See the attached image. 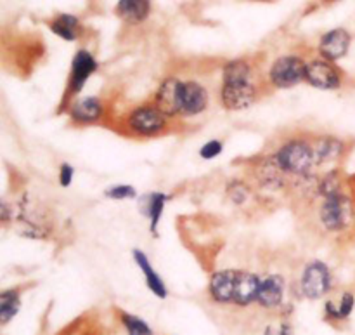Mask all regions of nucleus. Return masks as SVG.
Listing matches in <instances>:
<instances>
[{
  "instance_id": "obj_16",
  "label": "nucleus",
  "mask_w": 355,
  "mask_h": 335,
  "mask_svg": "<svg viewBox=\"0 0 355 335\" xmlns=\"http://www.w3.org/2000/svg\"><path fill=\"white\" fill-rule=\"evenodd\" d=\"M238 270L234 268H224L211 273L210 281H208V295L211 302L218 306L234 304V288Z\"/></svg>"
},
{
  "instance_id": "obj_10",
  "label": "nucleus",
  "mask_w": 355,
  "mask_h": 335,
  "mask_svg": "<svg viewBox=\"0 0 355 335\" xmlns=\"http://www.w3.org/2000/svg\"><path fill=\"white\" fill-rule=\"evenodd\" d=\"M253 181L259 184L260 190L270 191V193H277V191H284L290 186L293 181L284 174L279 163L272 156V153L266 156H260L255 163H253Z\"/></svg>"
},
{
  "instance_id": "obj_19",
  "label": "nucleus",
  "mask_w": 355,
  "mask_h": 335,
  "mask_svg": "<svg viewBox=\"0 0 355 335\" xmlns=\"http://www.w3.org/2000/svg\"><path fill=\"white\" fill-rule=\"evenodd\" d=\"M260 281H262V275L250 270H238L234 288V306H238V308H250V306L257 304Z\"/></svg>"
},
{
  "instance_id": "obj_14",
  "label": "nucleus",
  "mask_w": 355,
  "mask_h": 335,
  "mask_svg": "<svg viewBox=\"0 0 355 335\" xmlns=\"http://www.w3.org/2000/svg\"><path fill=\"white\" fill-rule=\"evenodd\" d=\"M286 292H288V284L284 275L281 273L262 275L257 306L266 309V311H276V309H281L284 306V301H286Z\"/></svg>"
},
{
  "instance_id": "obj_7",
  "label": "nucleus",
  "mask_w": 355,
  "mask_h": 335,
  "mask_svg": "<svg viewBox=\"0 0 355 335\" xmlns=\"http://www.w3.org/2000/svg\"><path fill=\"white\" fill-rule=\"evenodd\" d=\"M307 61L297 54H284L274 59L267 73V82L274 90H290L305 82Z\"/></svg>"
},
{
  "instance_id": "obj_22",
  "label": "nucleus",
  "mask_w": 355,
  "mask_h": 335,
  "mask_svg": "<svg viewBox=\"0 0 355 335\" xmlns=\"http://www.w3.org/2000/svg\"><path fill=\"white\" fill-rule=\"evenodd\" d=\"M23 299H21V288H6L0 292V325L6 327L19 315Z\"/></svg>"
},
{
  "instance_id": "obj_17",
  "label": "nucleus",
  "mask_w": 355,
  "mask_h": 335,
  "mask_svg": "<svg viewBox=\"0 0 355 335\" xmlns=\"http://www.w3.org/2000/svg\"><path fill=\"white\" fill-rule=\"evenodd\" d=\"M132 261H134L137 270L142 273V278H144V284L146 287H148V291L151 292L156 299H159V301L168 299L170 292H168V287H166V281L163 280L159 271L153 266L148 254H146L142 249H134L132 250Z\"/></svg>"
},
{
  "instance_id": "obj_11",
  "label": "nucleus",
  "mask_w": 355,
  "mask_h": 335,
  "mask_svg": "<svg viewBox=\"0 0 355 335\" xmlns=\"http://www.w3.org/2000/svg\"><path fill=\"white\" fill-rule=\"evenodd\" d=\"M210 108V90L198 80H182L180 89V118H196Z\"/></svg>"
},
{
  "instance_id": "obj_23",
  "label": "nucleus",
  "mask_w": 355,
  "mask_h": 335,
  "mask_svg": "<svg viewBox=\"0 0 355 335\" xmlns=\"http://www.w3.org/2000/svg\"><path fill=\"white\" fill-rule=\"evenodd\" d=\"M49 28L54 35L66 42H75L80 35V21L73 14H58L54 19L49 23Z\"/></svg>"
},
{
  "instance_id": "obj_1",
  "label": "nucleus",
  "mask_w": 355,
  "mask_h": 335,
  "mask_svg": "<svg viewBox=\"0 0 355 335\" xmlns=\"http://www.w3.org/2000/svg\"><path fill=\"white\" fill-rule=\"evenodd\" d=\"M260 87L257 85L253 66L246 59H232L222 68V85L218 103L225 111H246L259 101Z\"/></svg>"
},
{
  "instance_id": "obj_8",
  "label": "nucleus",
  "mask_w": 355,
  "mask_h": 335,
  "mask_svg": "<svg viewBox=\"0 0 355 335\" xmlns=\"http://www.w3.org/2000/svg\"><path fill=\"white\" fill-rule=\"evenodd\" d=\"M107 106L101 96H80L66 108L69 124L75 127H92L106 118Z\"/></svg>"
},
{
  "instance_id": "obj_20",
  "label": "nucleus",
  "mask_w": 355,
  "mask_h": 335,
  "mask_svg": "<svg viewBox=\"0 0 355 335\" xmlns=\"http://www.w3.org/2000/svg\"><path fill=\"white\" fill-rule=\"evenodd\" d=\"M355 311V294L352 291H343L338 299H326L324 308V320L331 325H340V323L349 322L350 316Z\"/></svg>"
},
{
  "instance_id": "obj_18",
  "label": "nucleus",
  "mask_w": 355,
  "mask_h": 335,
  "mask_svg": "<svg viewBox=\"0 0 355 335\" xmlns=\"http://www.w3.org/2000/svg\"><path fill=\"white\" fill-rule=\"evenodd\" d=\"M352 37L345 28H335V30L326 31L319 40V54L321 58L328 59L331 63H338L345 58L350 51Z\"/></svg>"
},
{
  "instance_id": "obj_24",
  "label": "nucleus",
  "mask_w": 355,
  "mask_h": 335,
  "mask_svg": "<svg viewBox=\"0 0 355 335\" xmlns=\"http://www.w3.org/2000/svg\"><path fill=\"white\" fill-rule=\"evenodd\" d=\"M252 195L253 188L246 179L234 177V179H231L225 184V197H227V200L234 207H245V205H248V202L252 200Z\"/></svg>"
},
{
  "instance_id": "obj_27",
  "label": "nucleus",
  "mask_w": 355,
  "mask_h": 335,
  "mask_svg": "<svg viewBox=\"0 0 355 335\" xmlns=\"http://www.w3.org/2000/svg\"><path fill=\"white\" fill-rule=\"evenodd\" d=\"M224 141L222 139H208L207 142L200 146L198 149V156H200L203 162H211V160H217L218 156L224 153Z\"/></svg>"
},
{
  "instance_id": "obj_4",
  "label": "nucleus",
  "mask_w": 355,
  "mask_h": 335,
  "mask_svg": "<svg viewBox=\"0 0 355 335\" xmlns=\"http://www.w3.org/2000/svg\"><path fill=\"white\" fill-rule=\"evenodd\" d=\"M318 222L329 235H343L355 226V202L347 191L322 198L318 207Z\"/></svg>"
},
{
  "instance_id": "obj_5",
  "label": "nucleus",
  "mask_w": 355,
  "mask_h": 335,
  "mask_svg": "<svg viewBox=\"0 0 355 335\" xmlns=\"http://www.w3.org/2000/svg\"><path fill=\"white\" fill-rule=\"evenodd\" d=\"M335 287V277L328 263L312 259L302 270L298 277V292L307 301H321L328 297Z\"/></svg>"
},
{
  "instance_id": "obj_6",
  "label": "nucleus",
  "mask_w": 355,
  "mask_h": 335,
  "mask_svg": "<svg viewBox=\"0 0 355 335\" xmlns=\"http://www.w3.org/2000/svg\"><path fill=\"white\" fill-rule=\"evenodd\" d=\"M97 70H99V63L94 58L92 52L87 51V49H78L75 52V56L71 59V65H69V75L68 80H66L61 104H59L61 111H66L69 103H73L76 97H80L82 90L85 89V85L89 83V80L92 79Z\"/></svg>"
},
{
  "instance_id": "obj_2",
  "label": "nucleus",
  "mask_w": 355,
  "mask_h": 335,
  "mask_svg": "<svg viewBox=\"0 0 355 335\" xmlns=\"http://www.w3.org/2000/svg\"><path fill=\"white\" fill-rule=\"evenodd\" d=\"M272 156L293 183L314 176V170L318 169L312 138L307 136H291L284 139L274 149Z\"/></svg>"
},
{
  "instance_id": "obj_30",
  "label": "nucleus",
  "mask_w": 355,
  "mask_h": 335,
  "mask_svg": "<svg viewBox=\"0 0 355 335\" xmlns=\"http://www.w3.org/2000/svg\"><path fill=\"white\" fill-rule=\"evenodd\" d=\"M326 2H336V0H326Z\"/></svg>"
},
{
  "instance_id": "obj_29",
  "label": "nucleus",
  "mask_w": 355,
  "mask_h": 335,
  "mask_svg": "<svg viewBox=\"0 0 355 335\" xmlns=\"http://www.w3.org/2000/svg\"><path fill=\"white\" fill-rule=\"evenodd\" d=\"M262 335H295L293 325L290 322H279V323H270L266 327Z\"/></svg>"
},
{
  "instance_id": "obj_3",
  "label": "nucleus",
  "mask_w": 355,
  "mask_h": 335,
  "mask_svg": "<svg viewBox=\"0 0 355 335\" xmlns=\"http://www.w3.org/2000/svg\"><path fill=\"white\" fill-rule=\"evenodd\" d=\"M121 132L128 138L153 139L162 138L172 131L173 118L163 113L153 101L132 106L120 118Z\"/></svg>"
},
{
  "instance_id": "obj_15",
  "label": "nucleus",
  "mask_w": 355,
  "mask_h": 335,
  "mask_svg": "<svg viewBox=\"0 0 355 335\" xmlns=\"http://www.w3.org/2000/svg\"><path fill=\"white\" fill-rule=\"evenodd\" d=\"M182 80L179 76H166L159 82L158 89L153 94V103L168 115L170 118H180V89Z\"/></svg>"
},
{
  "instance_id": "obj_13",
  "label": "nucleus",
  "mask_w": 355,
  "mask_h": 335,
  "mask_svg": "<svg viewBox=\"0 0 355 335\" xmlns=\"http://www.w3.org/2000/svg\"><path fill=\"white\" fill-rule=\"evenodd\" d=\"M312 145H314L318 169L324 165H336L349 155L350 149L349 142L335 134L312 136Z\"/></svg>"
},
{
  "instance_id": "obj_21",
  "label": "nucleus",
  "mask_w": 355,
  "mask_h": 335,
  "mask_svg": "<svg viewBox=\"0 0 355 335\" xmlns=\"http://www.w3.org/2000/svg\"><path fill=\"white\" fill-rule=\"evenodd\" d=\"M116 14L125 23H144L151 14V0H118Z\"/></svg>"
},
{
  "instance_id": "obj_25",
  "label": "nucleus",
  "mask_w": 355,
  "mask_h": 335,
  "mask_svg": "<svg viewBox=\"0 0 355 335\" xmlns=\"http://www.w3.org/2000/svg\"><path fill=\"white\" fill-rule=\"evenodd\" d=\"M118 315H120L121 327H123L127 335H155L153 327L142 316L128 311H120Z\"/></svg>"
},
{
  "instance_id": "obj_26",
  "label": "nucleus",
  "mask_w": 355,
  "mask_h": 335,
  "mask_svg": "<svg viewBox=\"0 0 355 335\" xmlns=\"http://www.w3.org/2000/svg\"><path fill=\"white\" fill-rule=\"evenodd\" d=\"M104 198L113 202H125V200H135L139 198V191L137 188L132 186V184H113V186H107L104 190Z\"/></svg>"
},
{
  "instance_id": "obj_9",
  "label": "nucleus",
  "mask_w": 355,
  "mask_h": 335,
  "mask_svg": "<svg viewBox=\"0 0 355 335\" xmlns=\"http://www.w3.org/2000/svg\"><path fill=\"white\" fill-rule=\"evenodd\" d=\"M305 83L312 89L324 90V92H333V90L342 89L343 85V73L340 72L335 63L328 61L324 58L312 59L307 63V75H305Z\"/></svg>"
},
{
  "instance_id": "obj_12",
  "label": "nucleus",
  "mask_w": 355,
  "mask_h": 335,
  "mask_svg": "<svg viewBox=\"0 0 355 335\" xmlns=\"http://www.w3.org/2000/svg\"><path fill=\"white\" fill-rule=\"evenodd\" d=\"M170 200H172V197L168 193H165V191L159 190H153L148 191V193L139 195L137 211L148 221V229L151 236L159 235V226H162L163 214H165V209Z\"/></svg>"
},
{
  "instance_id": "obj_28",
  "label": "nucleus",
  "mask_w": 355,
  "mask_h": 335,
  "mask_svg": "<svg viewBox=\"0 0 355 335\" xmlns=\"http://www.w3.org/2000/svg\"><path fill=\"white\" fill-rule=\"evenodd\" d=\"M76 176V169L68 162H61L59 163L58 169V183L61 188H69L75 181Z\"/></svg>"
}]
</instances>
